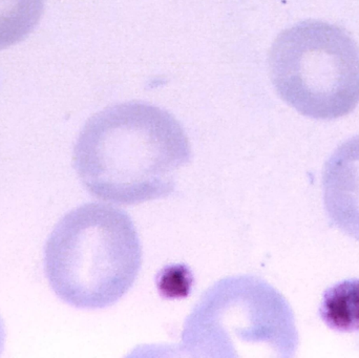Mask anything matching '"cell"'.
<instances>
[{"label": "cell", "instance_id": "7a4b0ae2", "mask_svg": "<svg viewBox=\"0 0 359 358\" xmlns=\"http://www.w3.org/2000/svg\"><path fill=\"white\" fill-rule=\"evenodd\" d=\"M142 246L132 218L109 204H83L65 214L44 247L53 291L75 308L103 309L133 287Z\"/></svg>", "mask_w": 359, "mask_h": 358}, {"label": "cell", "instance_id": "ba28073f", "mask_svg": "<svg viewBox=\"0 0 359 358\" xmlns=\"http://www.w3.org/2000/svg\"><path fill=\"white\" fill-rule=\"evenodd\" d=\"M4 343H6V330H4V322L0 317V355L4 352Z\"/></svg>", "mask_w": 359, "mask_h": 358}, {"label": "cell", "instance_id": "3957f363", "mask_svg": "<svg viewBox=\"0 0 359 358\" xmlns=\"http://www.w3.org/2000/svg\"><path fill=\"white\" fill-rule=\"evenodd\" d=\"M297 346L286 298L259 277L238 275L203 294L184 324L180 351L191 357H292Z\"/></svg>", "mask_w": 359, "mask_h": 358}, {"label": "cell", "instance_id": "52a82bcc", "mask_svg": "<svg viewBox=\"0 0 359 358\" xmlns=\"http://www.w3.org/2000/svg\"><path fill=\"white\" fill-rule=\"evenodd\" d=\"M46 0H0V50L25 40L34 31Z\"/></svg>", "mask_w": 359, "mask_h": 358}, {"label": "cell", "instance_id": "6da1fadb", "mask_svg": "<svg viewBox=\"0 0 359 358\" xmlns=\"http://www.w3.org/2000/svg\"><path fill=\"white\" fill-rule=\"evenodd\" d=\"M190 160L191 147L178 120L140 101L93 116L74 147V167L86 191L121 205L172 195L177 172Z\"/></svg>", "mask_w": 359, "mask_h": 358}, {"label": "cell", "instance_id": "277c9868", "mask_svg": "<svg viewBox=\"0 0 359 358\" xmlns=\"http://www.w3.org/2000/svg\"><path fill=\"white\" fill-rule=\"evenodd\" d=\"M268 62L278 96L306 117L339 119L359 104V48L339 25H292L274 40Z\"/></svg>", "mask_w": 359, "mask_h": 358}, {"label": "cell", "instance_id": "5b68a950", "mask_svg": "<svg viewBox=\"0 0 359 358\" xmlns=\"http://www.w3.org/2000/svg\"><path fill=\"white\" fill-rule=\"evenodd\" d=\"M323 193L333 225L359 241V135L341 143L325 164Z\"/></svg>", "mask_w": 359, "mask_h": 358}, {"label": "cell", "instance_id": "8992f818", "mask_svg": "<svg viewBox=\"0 0 359 358\" xmlns=\"http://www.w3.org/2000/svg\"><path fill=\"white\" fill-rule=\"evenodd\" d=\"M320 317L341 333L359 331V279H349L328 288L323 296Z\"/></svg>", "mask_w": 359, "mask_h": 358}]
</instances>
